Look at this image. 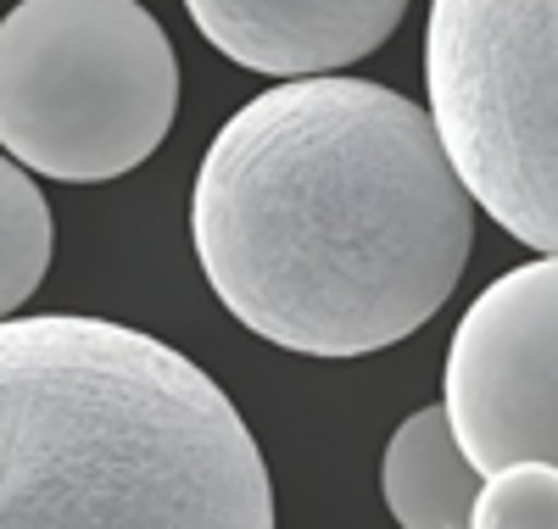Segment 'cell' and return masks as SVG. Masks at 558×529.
Instances as JSON below:
<instances>
[{"instance_id":"cell-6","label":"cell","mask_w":558,"mask_h":529,"mask_svg":"<svg viewBox=\"0 0 558 529\" xmlns=\"http://www.w3.org/2000/svg\"><path fill=\"white\" fill-rule=\"evenodd\" d=\"M213 51L268 78H324L397 34L408 0H184Z\"/></svg>"},{"instance_id":"cell-7","label":"cell","mask_w":558,"mask_h":529,"mask_svg":"<svg viewBox=\"0 0 558 529\" xmlns=\"http://www.w3.org/2000/svg\"><path fill=\"white\" fill-rule=\"evenodd\" d=\"M481 485L486 479L452 441V423L441 407H425L397 423L380 468V491L402 529H470Z\"/></svg>"},{"instance_id":"cell-9","label":"cell","mask_w":558,"mask_h":529,"mask_svg":"<svg viewBox=\"0 0 558 529\" xmlns=\"http://www.w3.org/2000/svg\"><path fill=\"white\" fill-rule=\"evenodd\" d=\"M470 529H558V468L514 463L492 473L481 485Z\"/></svg>"},{"instance_id":"cell-4","label":"cell","mask_w":558,"mask_h":529,"mask_svg":"<svg viewBox=\"0 0 558 529\" xmlns=\"http://www.w3.org/2000/svg\"><path fill=\"white\" fill-rule=\"evenodd\" d=\"M425 89L470 201L558 257V0H430Z\"/></svg>"},{"instance_id":"cell-3","label":"cell","mask_w":558,"mask_h":529,"mask_svg":"<svg viewBox=\"0 0 558 529\" xmlns=\"http://www.w3.org/2000/svg\"><path fill=\"white\" fill-rule=\"evenodd\" d=\"M179 112V62L140 0H23L0 17V146L57 184L146 162Z\"/></svg>"},{"instance_id":"cell-5","label":"cell","mask_w":558,"mask_h":529,"mask_svg":"<svg viewBox=\"0 0 558 529\" xmlns=\"http://www.w3.org/2000/svg\"><path fill=\"white\" fill-rule=\"evenodd\" d=\"M441 413L481 479L514 463L558 468V257L497 273L463 307Z\"/></svg>"},{"instance_id":"cell-8","label":"cell","mask_w":558,"mask_h":529,"mask_svg":"<svg viewBox=\"0 0 558 529\" xmlns=\"http://www.w3.org/2000/svg\"><path fill=\"white\" fill-rule=\"evenodd\" d=\"M57 218L45 207L39 184L28 179V168L0 157V323L17 318V307H28V296L45 284Z\"/></svg>"},{"instance_id":"cell-2","label":"cell","mask_w":558,"mask_h":529,"mask_svg":"<svg viewBox=\"0 0 558 529\" xmlns=\"http://www.w3.org/2000/svg\"><path fill=\"white\" fill-rule=\"evenodd\" d=\"M0 529H274V491L207 368L45 312L0 323Z\"/></svg>"},{"instance_id":"cell-1","label":"cell","mask_w":558,"mask_h":529,"mask_svg":"<svg viewBox=\"0 0 558 529\" xmlns=\"http://www.w3.org/2000/svg\"><path fill=\"white\" fill-rule=\"evenodd\" d=\"M213 296L296 357L425 329L475 251V201L425 107L368 78H291L229 118L191 189Z\"/></svg>"}]
</instances>
